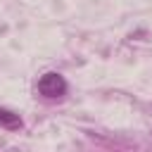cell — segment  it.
Segmentation results:
<instances>
[{
	"label": "cell",
	"instance_id": "6da1fadb",
	"mask_svg": "<svg viewBox=\"0 0 152 152\" xmlns=\"http://www.w3.org/2000/svg\"><path fill=\"white\" fill-rule=\"evenodd\" d=\"M38 93L43 97H62L66 93V81L57 71H48L38 78Z\"/></svg>",
	"mask_w": 152,
	"mask_h": 152
},
{
	"label": "cell",
	"instance_id": "7a4b0ae2",
	"mask_svg": "<svg viewBox=\"0 0 152 152\" xmlns=\"http://www.w3.org/2000/svg\"><path fill=\"white\" fill-rule=\"evenodd\" d=\"M0 128H10V131L21 128V119H19V114H14V112L0 107Z\"/></svg>",
	"mask_w": 152,
	"mask_h": 152
}]
</instances>
